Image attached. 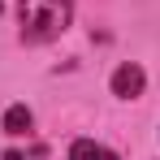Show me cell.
<instances>
[{"mask_svg":"<svg viewBox=\"0 0 160 160\" xmlns=\"http://www.w3.org/2000/svg\"><path fill=\"white\" fill-rule=\"evenodd\" d=\"M69 22H74V0H18V35L30 48L61 39Z\"/></svg>","mask_w":160,"mask_h":160,"instance_id":"obj_1","label":"cell"},{"mask_svg":"<svg viewBox=\"0 0 160 160\" xmlns=\"http://www.w3.org/2000/svg\"><path fill=\"white\" fill-rule=\"evenodd\" d=\"M108 91H112L117 100H138V95L147 91L143 65H138V61H121V65L112 69V78H108Z\"/></svg>","mask_w":160,"mask_h":160,"instance_id":"obj_2","label":"cell"},{"mask_svg":"<svg viewBox=\"0 0 160 160\" xmlns=\"http://www.w3.org/2000/svg\"><path fill=\"white\" fill-rule=\"evenodd\" d=\"M69 160H121L112 147L95 143V138H74L69 143Z\"/></svg>","mask_w":160,"mask_h":160,"instance_id":"obj_3","label":"cell"},{"mask_svg":"<svg viewBox=\"0 0 160 160\" xmlns=\"http://www.w3.org/2000/svg\"><path fill=\"white\" fill-rule=\"evenodd\" d=\"M30 126H35V112H30L26 104H9V112H4V134L22 138V134H30Z\"/></svg>","mask_w":160,"mask_h":160,"instance_id":"obj_4","label":"cell"},{"mask_svg":"<svg viewBox=\"0 0 160 160\" xmlns=\"http://www.w3.org/2000/svg\"><path fill=\"white\" fill-rule=\"evenodd\" d=\"M4 160H26V156H22V152H13V147H9V152H4Z\"/></svg>","mask_w":160,"mask_h":160,"instance_id":"obj_5","label":"cell"},{"mask_svg":"<svg viewBox=\"0 0 160 160\" xmlns=\"http://www.w3.org/2000/svg\"><path fill=\"white\" fill-rule=\"evenodd\" d=\"M0 13H4V4H0Z\"/></svg>","mask_w":160,"mask_h":160,"instance_id":"obj_6","label":"cell"}]
</instances>
